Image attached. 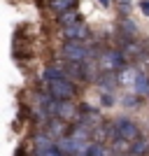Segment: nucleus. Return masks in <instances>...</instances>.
I'll return each instance as SVG.
<instances>
[{
  "mask_svg": "<svg viewBox=\"0 0 149 156\" xmlns=\"http://www.w3.org/2000/svg\"><path fill=\"white\" fill-rule=\"evenodd\" d=\"M100 63H103L105 70L117 72V70H121V68H126L128 56H126V51H121V49H105L103 56H100Z\"/></svg>",
  "mask_w": 149,
  "mask_h": 156,
  "instance_id": "obj_1",
  "label": "nucleus"
},
{
  "mask_svg": "<svg viewBox=\"0 0 149 156\" xmlns=\"http://www.w3.org/2000/svg\"><path fill=\"white\" fill-rule=\"evenodd\" d=\"M47 89L51 91L54 98H59V100H72V98L77 96V84H75L72 79H59V82H51Z\"/></svg>",
  "mask_w": 149,
  "mask_h": 156,
  "instance_id": "obj_2",
  "label": "nucleus"
},
{
  "mask_svg": "<svg viewBox=\"0 0 149 156\" xmlns=\"http://www.w3.org/2000/svg\"><path fill=\"white\" fill-rule=\"evenodd\" d=\"M114 126H117L119 135L126 137L128 142H133V140H137V137H142V133H140V126H137L135 121H130L128 117H117V119H114Z\"/></svg>",
  "mask_w": 149,
  "mask_h": 156,
  "instance_id": "obj_3",
  "label": "nucleus"
},
{
  "mask_svg": "<svg viewBox=\"0 0 149 156\" xmlns=\"http://www.w3.org/2000/svg\"><path fill=\"white\" fill-rule=\"evenodd\" d=\"M91 35L89 26H86L84 21H77V23H72V26H65L63 28V37L65 42H86Z\"/></svg>",
  "mask_w": 149,
  "mask_h": 156,
  "instance_id": "obj_4",
  "label": "nucleus"
},
{
  "mask_svg": "<svg viewBox=\"0 0 149 156\" xmlns=\"http://www.w3.org/2000/svg\"><path fill=\"white\" fill-rule=\"evenodd\" d=\"M93 84H96L100 91H114V86L119 84V75H114L112 70H100Z\"/></svg>",
  "mask_w": 149,
  "mask_h": 156,
  "instance_id": "obj_5",
  "label": "nucleus"
},
{
  "mask_svg": "<svg viewBox=\"0 0 149 156\" xmlns=\"http://www.w3.org/2000/svg\"><path fill=\"white\" fill-rule=\"evenodd\" d=\"M42 79H44L47 84H51V82H59V79H68V72L63 70L61 63H51L42 70Z\"/></svg>",
  "mask_w": 149,
  "mask_h": 156,
  "instance_id": "obj_6",
  "label": "nucleus"
},
{
  "mask_svg": "<svg viewBox=\"0 0 149 156\" xmlns=\"http://www.w3.org/2000/svg\"><path fill=\"white\" fill-rule=\"evenodd\" d=\"M75 5H77V0H49V9H51L56 16L75 9Z\"/></svg>",
  "mask_w": 149,
  "mask_h": 156,
  "instance_id": "obj_7",
  "label": "nucleus"
},
{
  "mask_svg": "<svg viewBox=\"0 0 149 156\" xmlns=\"http://www.w3.org/2000/svg\"><path fill=\"white\" fill-rule=\"evenodd\" d=\"M112 149H107L103 142H98V140H93V142L86 144V154L84 156H110Z\"/></svg>",
  "mask_w": 149,
  "mask_h": 156,
  "instance_id": "obj_8",
  "label": "nucleus"
},
{
  "mask_svg": "<svg viewBox=\"0 0 149 156\" xmlns=\"http://www.w3.org/2000/svg\"><path fill=\"white\" fill-rule=\"evenodd\" d=\"M61 23V26H72V23H77V21H82V14H77L75 9H70V12H65V14H61L59 19H56Z\"/></svg>",
  "mask_w": 149,
  "mask_h": 156,
  "instance_id": "obj_9",
  "label": "nucleus"
},
{
  "mask_svg": "<svg viewBox=\"0 0 149 156\" xmlns=\"http://www.w3.org/2000/svg\"><path fill=\"white\" fill-rule=\"evenodd\" d=\"M121 105L128 110V107H140V93H126V96L121 98Z\"/></svg>",
  "mask_w": 149,
  "mask_h": 156,
  "instance_id": "obj_10",
  "label": "nucleus"
},
{
  "mask_svg": "<svg viewBox=\"0 0 149 156\" xmlns=\"http://www.w3.org/2000/svg\"><path fill=\"white\" fill-rule=\"evenodd\" d=\"M114 103H117L114 91H100V105H103V107H112Z\"/></svg>",
  "mask_w": 149,
  "mask_h": 156,
  "instance_id": "obj_11",
  "label": "nucleus"
},
{
  "mask_svg": "<svg viewBox=\"0 0 149 156\" xmlns=\"http://www.w3.org/2000/svg\"><path fill=\"white\" fill-rule=\"evenodd\" d=\"M117 9H119V14H121V19L123 16H130L133 2H130V0H117Z\"/></svg>",
  "mask_w": 149,
  "mask_h": 156,
  "instance_id": "obj_12",
  "label": "nucleus"
},
{
  "mask_svg": "<svg viewBox=\"0 0 149 156\" xmlns=\"http://www.w3.org/2000/svg\"><path fill=\"white\" fill-rule=\"evenodd\" d=\"M140 12L144 16H149V0H140Z\"/></svg>",
  "mask_w": 149,
  "mask_h": 156,
  "instance_id": "obj_13",
  "label": "nucleus"
},
{
  "mask_svg": "<svg viewBox=\"0 0 149 156\" xmlns=\"http://www.w3.org/2000/svg\"><path fill=\"white\" fill-rule=\"evenodd\" d=\"M98 5L105 7V9H110V7H112V0H98Z\"/></svg>",
  "mask_w": 149,
  "mask_h": 156,
  "instance_id": "obj_14",
  "label": "nucleus"
}]
</instances>
